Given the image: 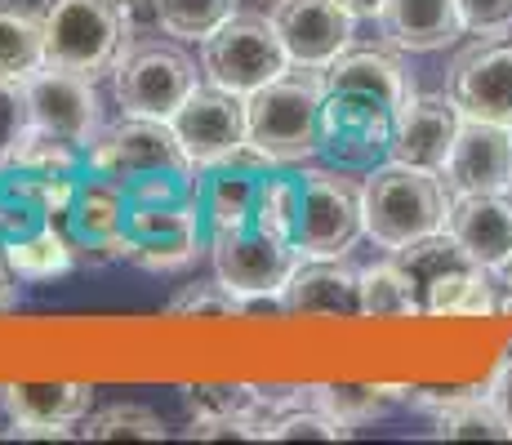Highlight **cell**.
I'll return each mask as SVG.
<instances>
[{"mask_svg":"<svg viewBox=\"0 0 512 445\" xmlns=\"http://www.w3.org/2000/svg\"><path fill=\"white\" fill-rule=\"evenodd\" d=\"M205 236L201 219V174H161L130 187L121 259L143 272H179L196 263Z\"/></svg>","mask_w":512,"mask_h":445,"instance_id":"cell-1","label":"cell"},{"mask_svg":"<svg viewBox=\"0 0 512 445\" xmlns=\"http://www.w3.org/2000/svg\"><path fill=\"white\" fill-rule=\"evenodd\" d=\"M321 98H326V67L290 63L277 81L245 98L250 147L268 161L299 165L321 147Z\"/></svg>","mask_w":512,"mask_h":445,"instance_id":"cell-2","label":"cell"},{"mask_svg":"<svg viewBox=\"0 0 512 445\" xmlns=\"http://www.w3.org/2000/svg\"><path fill=\"white\" fill-rule=\"evenodd\" d=\"M450 205H455V196L446 192L441 174L419 170V165L383 161L361 183L366 236L383 250H401V245L423 241L432 232H446Z\"/></svg>","mask_w":512,"mask_h":445,"instance_id":"cell-3","label":"cell"},{"mask_svg":"<svg viewBox=\"0 0 512 445\" xmlns=\"http://www.w3.org/2000/svg\"><path fill=\"white\" fill-rule=\"evenodd\" d=\"M397 267L410 276L419 312L428 316H477L495 312V272L481 267L450 232L401 245Z\"/></svg>","mask_w":512,"mask_h":445,"instance_id":"cell-4","label":"cell"},{"mask_svg":"<svg viewBox=\"0 0 512 445\" xmlns=\"http://www.w3.org/2000/svg\"><path fill=\"white\" fill-rule=\"evenodd\" d=\"M45 27V67L90 76L98 81L121 63L130 45V18L107 0H45L41 5Z\"/></svg>","mask_w":512,"mask_h":445,"instance_id":"cell-5","label":"cell"},{"mask_svg":"<svg viewBox=\"0 0 512 445\" xmlns=\"http://www.w3.org/2000/svg\"><path fill=\"white\" fill-rule=\"evenodd\" d=\"M392 134H397V107L361 85H330L321 98V147L330 165L348 174H370L392 161Z\"/></svg>","mask_w":512,"mask_h":445,"instance_id":"cell-6","label":"cell"},{"mask_svg":"<svg viewBox=\"0 0 512 445\" xmlns=\"http://www.w3.org/2000/svg\"><path fill=\"white\" fill-rule=\"evenodd\" d=\"M285 67H290L285 41H281L277 23L263 14H232L201 41L205 81L219 89H232L241 98H250L254 89L277 81Z\"/></svg>","mask_w":512,"mask_h":445,"instance_id":"cell-7","label":"cell"},{"mask_svg":"<svg viewBox=\"0 0 512 445\" xmlns=\"http://www.w3.org/2000/svg\"><path fill=\"white\" fill-rule=\"evenodd\" d=\"M85 165L94 174L121 183L125 192L161 174H196L174 125L152 121V116H121L116 125H103L94 134V143L85 147Z\"/></svg>","mask_w":512,"mask_h":445,"instance_id":"cell-8","label":"cell"},{"mask_svg":"<svg viewBox=\"0 0 512 445\" xmlns=\"http://www.w3.org/2000/svg\"><path fill=\"white\" fill-rule=\"evenodd\" d=\"M112 89L125 116H152V121H170L183 107V98L196 85V63L183 45L174 41H139L125 45L121 63L112 67Z\"/></svg>","mask_w":512,"mask_h":445,"instance_id":"cell-9","label":"cell"},{"mask_svg":"<svg viewBox=\"0 0 512 445\" xmlns=\"http://www.w3.org/2000/svg\"><path fill=\"white\" fill-rule=\"evenodd\" d=\"M299 223H294V245L299 254H348L366 232L361 214V183L330 170H299Z\"/></svg>","mask_w":512,"mask_h":445,"instance_id":"cell-10","label":"cell"},{"mask_svg":"<svg viewBox=\"0 0 512 445\" xmlns=\"http://www.w3.org/2000/svg\"><path fill=\"white\" fill-rule=\"evenodd\" d=\"M210 254H214L219 281L241 299V308L250 299H272V294H281V285L290 281V272L303 259L299 245L268 232V227H259V223H245V227H232V232L210 236Z\"/></svg>","mask_w":512,"mask_h":445,"instance_id":"cell-11","label":"cell"},{"mask_svg":"<svg viewBox=\"0 0 512 445\" xmlns=\"http://www.w3.org/2000/svg\"><path fill=\"white\" fill-rule=\"evenodd\" d=\"M125 210H130V192L90 170L85 178H76L72 196H67V210L54 223L63 227L67 245H72V259L98 267V263L121 259Z\"/></svg>","mask_w":512,"mask_h":445,"instance_id":"cell-12","label":"cell"},{"mask_svg":"<svg viewBox=\"0 0 512 445\" xmlns=\"http://www.w3.org/2000/svg\"><path fill=\"white\" fill-rule=\"evenodd\" d=\"M174 134H179L187 161L196 170L214 161H228L232 152H241L250 143V121H245V98L219 85H196L183 98V107L170 116Z\"/></svg>","mask_w":512,"mask_h":445,"instance_id":"cell-13","label":"cell"},{"mask_svg":"<svg viewBox=\"0 0 512 445\" xmlns=\"http://www.w3.org/2000/svg\"><path fill=\"white\" fill-rule=\"evenodd\" d=\"M450 98L464 121L512 125V36H481L450 67Z\"/></svg>","mask_w":512,"mask_h":445,"instance_id":"cell-14","label":"cell"},{"mask_svg":"<svg viewBox=\"0 0 512 445\" xmlns=\"http://www.w3.org/2000/svg\"><path fill=\"white\" fill-rule=\"evenodd\" d=\"M23 94H27V112H32V130L54 134L76 147H90L94 134L103 130L90 76L63 72V67H41V72H32L23 81Z\"/></svg>","mask_w":512,"mask_h":445,"instance_id":"cell-15","label":"cell"},{"mask_svg":"<svg viewBox=\"0 0 512 445\" xmlns=\"http://www.w3.org/2000/svg\"><path fill=\"white\" fill-rule=\"evenodd\" d=\"M441 183L450 196L512 192V125L464 121L459 138L441 165Z\"/></svg>","mask_w":512,"mask_h":445,"instance_id":"cell-16","label":"cell"},{"mask_svg":"<svg viewBox=\"0 0 512 445\" xmlns=\"http://www.w3.org/2000/svg\"><path fill=\"white\" fill-rule=\"evenodd\" d=\"M277 161L259 152V147L245 143L241 152H232L228 161L205 165L201 174V219H205V236L232 232V227L254 223V201H259L263 174Z\"/></svg>","mask_w":512,"mask_h":445,"instance_id":"cell-17","label":"cell"},{"mask_svg":"<svg viewBox=\"0 0 512 445\" xmlns=\"http://www.w3.org/2000/svg\"><path fill=\"white\" fill-rule=\"evenodd\" d=\"M272 23H277L290 63L330 67L352 45V23L357 18L339 0H277Z\"/></svg>","mask_w":512,"mask_h":445,"instance_id":"cell-18","label":"cell"},{"mask_svg":"<svg viewBox=\"0 0 512 445\" xmlns=\"http://www.w3.org/2000/svg\"><path fill=\"white\" fill-rule=\"evenodd\" d=\"M281 308L294 316H361V272L343 254H308L281 285Z\"/></svg>","mask_w":512,"mask_h":445,"instance_id":"cell-19","label":"cell"},{"mask_svg":"<svg viewBox=\"0 0 512 445\" xmlns=\"http://www.w3.org/2000/svg\"><path fill=\"white\" fill-rule=\"evenodd\" d=\"M0 405L14 419L18 437H67L94 405L90 383H5Z\"/></svg>","mask_w":512,"mask_h":445,"instance_id":"cell-20","label":"cell"},{"mask_svg":"<svg viewBox=\"0 0 512 445\" xmlns=\"http://www.w3.org/2000/svg\"><path fill=\"white\" fill-rule=\"evenodd\" d=\"M464 112L455 107L450 94H415L410 107L397 116V134H392V161L419 165V170H437L446 165L450 147L459 138Z\"/></svg>","mask_w":512,"mask_h":445,"instance_id":"cell-21","label":"cell"},{"mask_svg":"<svg viewBox=\"0 0 512 445\" xmlns=\"http://www.w3.org/2000/svg\"><path fill=\"white\" fill-rule=\"evenodd\" d=\"M446 232L477 259L481 267H504L512 259V196L508 192H481L455 196Z\"/></svg>","mask_w":512,"mask_h":445,"instance_id":"cell-22","label":"cell"},{"mask_svg":"<svg viewBox=\"0 0 512 445\" xmlns=\"http://www.w3.org/2000/svg\"><path fill=\"white\" fill-rule=\"evenodd\" d=\"M383 36L406 54H432L468 32L459 0H383Z\"/></svg>","mask_w":512,"mask_h":445,"instance_id":"cell-23","label":"cell"},{"mask_svg":"<svg viewBox=\"0 0 512 445\" xmlns=\"http://www.w3.org/2000/svg\"><path fill=\"white\" fill-rule=\"evenodd\" d=\"M326 81L330 85H361L374 89L379 98H388L397 107V116L410 107L415 98V85H410V72L397 63L392 54H379V49H343L339 58L326 67Z\"/></svg>","mask_w":512,"mask_h":445,"instance_id":"cell-24","label":"cell"},{"mask_svg":"<svg viewBox=\"0 0 512 445\" xmlns=\"http://www.w3.org/2000/svg\"><path fill=\"white\" fill-rule=\"evenodd\" d=\"M183 410L192 414L196 428L205 423H272V397L250 383H196L183 392Z\"/></svg>","mask_w":512,"mask_h":445,"instance_id":"cell-25","label":"cell"},{"mask_svg":"<svg viewBox=\"0 0 512 445\" xmlns=\"http://www.w3.org/2000/svg\"><path fill=\"white\" fill-rule=\"evenodd\" d=\"M41 67H45L41 9H27L18 0H0V76L27 81Z\"/></svg>","mask_w":512,"mask_h":445,"instance_id":"cell-26","label":"cell"},{"mask_svg":"<svg viewBox=\"0 0 512 445\" xmlns=\"http://www.w3.org/2000/svg\"><path fill=\"white\" fill-rule=\"evenodd\" d=\"M5 254H9L14 281H54V276H63L76 267L72 245H67V236L58 223H45V227H36V232L18 236V241H9Z\"/></svg>","mask_w":512,"mask_h":445,"instance_id":"cell-27","label":"cell"},{"mask_svg":"<svg viewBox=\"0 0 512 445\" xmlns=\"http://www.w3.org/2000/svg\"><path fill=\"white\" fill-rule=\"evenodd\" d=\"M437 437H450V441H512V432H508V423L499 419L495 401L468 392V397L450 401L446 410H441Z\"/></svg>","mask_w":512,"mask_h":445,"instance_id":"cell-28","label":"cell"},{"mask_svg":"<svg viewBox=\"0 0 512 445\" xmlns=\"http://www.w3.org/2000/svg\"><path fill=\"white\" fill-rule=\"evenodd\" d=\"M81 437L90 441H165L170 432H165L161 414H152L147 405H107V410H90L81 419Z\"/></svg>","mask_w":512,"mask_h":445,"instance_id":"cell-29","label":"cell"},{"mask_svg":"<svg viewBox=\"0 0 512 445\" xmlns=\"http://www.w3.org/2000/svg\"><path fill=\"white\" fill-rule=\"evenodd\" d=\"M232 14L236 0H156V27L174 41H205Z\"/></svg>","mask_w":512,"mask_h":445,"instance_id":"cell-30","label":"cell"},{"mask_svg":"<svg viewBox=\"0 0 512 445\" xmlns=\"http://www.w3.org/2000/svg\"><path fill=\"white\" fill-rule=\"evenodd\" d=\"M415 290H410V276L392 263L366 267L361 272V316H415Z\"/></svg>","mask_w":512,"mask_h":445,"instance_id":"cell-31","label":"cell"},{"mask_svg":"<svg viewBox=\"0 0 512 445\" xmlns=\"http://www.w3.org/2000/svg\"><path fill=\"white\" fill-rule=\"evenodd\" d=\"M268 437L272 441H299V437H308V441H343V437H352V428L334 419L330 410H321L317 401L303 410V401L294 397L285 410H277V419L268 423Z\"/></svg>","mask_w":512,"mask_h":445,"instance_id":"cell-32","label":"cell"},{"mask_svg":"<svg viewBox=\"0 0 512 445\" xmlns=\"http://www.w3.org/2000/svg\"><path fill=\"white\" fill-rule=\"evenodd\" d=\"M317 392V405L330 410L339 423L357 428L366 419H379L388 410V397H397L392 388H352V383H334V388H312Z\"/></svg>","mask_w":512,"mask_h":445,"instance_id":"cell-33","label":"cell"},{"mask_svg":"<svg viewBox=\"0 0 512 445\" xmlns=\"http://www.w3.org/2000/svg\"><path fill=\"white\" fill-rule=\"evenodd\" d=\"M27 134H32V112H27L23 81L0 76V165H14Z\"/></svg>","mask_w":512,"mask_h":445,"instance_id":"cell-34","label":"cell"},{"mask_svg":"<svg viewBox=\"0 0 512 445\" xmlns=\"http://www.w3.org/2000/svg\"><path fill=\"white\" fill-rule=\"evenodd\" d=\"M174 316H241V299L223 281L214 285H183L170 299Z\"/></svg>","mask_w":512,"mask_h":445,"instance_id":"cell-35","label":"cell"},{"mask_svg":"<svg viewBox=\"0 0 512 445\" xmlns=\"http://www.w3.org/2000/svg\"><path fill=\"white\" fill-rule=\"evenodd\" d=\"M464 27L477 36H504L512 32V0H459Z\"/></svg>","mask_w":512,"mask_h":445,"instance_id":"cell-36","label":"cell"},{"mask_svg":"<svg viewBox=\"0 0 512 445\" xmlns=\"http://www.w3.org/2000/svg\"><path fill=\"white\" fill-rule=\"evenodd\" d=\"M490 401H495L499 419H504V423H508V432H512V361L495 374V383H490Z\"/></svg>","mask_w":512,"mask_h":445,"instance_id":"cell-37","label":"cell"},{"mask_svg":"<svg viewBox=\"0 0 512 445\" xmlns=\"http://www.w3.org/2000/svg\"><path fill=\"white\" fill-rule=\"evenodd\" d=\"M495 312L512 316V259L504 267H495Z\"/></svg>","mask_w":512,"mask_h":445,"instance_id":"cell-38","label":"cell"},{"mask_svg":"<svg viewBox=\"0 0 512 445\" xmlns=\"http://www.w3.org/2000/svg\"><path fill=\"white\" fill-rule=\"evenodd\" d=\"M107 5H116L130 23H139V18H152L156 23V0H107Z\"/></svg>","mask_w":512,"mask_h":445,"instance_id":"cell-39","label":"cell"},{"mask_svg":"<svg viewBox=\"0 0 512 445\" xmlns=\"http://www.w3.org/2000/svg\"><path fill=\"white\" fill-rule=\"evenodd\" d=\"M339 5L348 9L352 18H374V14L383 9V0H339Z\"/></svg>","mask_w":512,"mask_h":445,"instance_id":"cell-40","label":"cell"}]
</instances>
